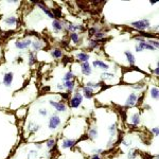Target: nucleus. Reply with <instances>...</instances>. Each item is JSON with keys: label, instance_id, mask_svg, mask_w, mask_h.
Masks as SVG:
<instances>
[{"label": "nucleus", "instance_id": "7ed1b4c3", "mask_svg": "<svg viewBox=\"0 0 159 159\" xmlns=\"http://www.w3.org/2000/svg\"><path fill=\"white\" fill-rule=\"evenodd\" d=\"M34 4H36V5H37V7H38L40 10H42V12H44V13H45L47 16L50 17V18H52V19L54 20V18H55V17H54V15H53V13H52L51 9H50L49 7H47L45 2H42V1H35V2H34Z\"/></svg>", "mask_w": 159, "mask_h": 159}, {"label": "nucleus", "instance_id": "b1692460", "mask_svg": "<svg viewBox=\"0 0 159 159\" xmlns=\"http://www.w3.org/2000/svg\"><path fill=\"white\" fill-rule=\"evenodd\" d=\"M115 73H111V72H103L102 74H101V80L102 81H108V80H113L115 78Z\"/></svg>", "mask_w": 159, "mask_h": 159}, {"label": "nucleus", "instance_id": "cd10ccee", "mask_svg": "<svg viewBox=\"0 0 159 159\" xmlns=\"http://www.w3.org/2000/svg\"><path fill=\"white\" fill-rule=\"evenodd\" d=\"M28 128H29L30 132H32V133H36V132L39 130V125L38 124L34 123V122H30L29 125H28Z\"/></svg>", "mask_w": 159, "mask_h": 159}, {"label": "nucleus", "instance_id": "2eb2a0df", "mask_svg": "<svg viewBox=\"0 0 159 159\" xmlns=\"http://www.w3.org/2000/svg\"><path fill=\"white\" fill-rule=\"evenodd\" d=\"M92 66H93L94 68H100L102 70H108L109 69V66L107 64H105L104 62L102 61H99V59H96L92 62Z\"/></svg>", "mask_w": 159, "mask_h": 159}, {"label": "nucleus", "instance_id": "423d86ee", "mask_svg": "<svg viewBox=\"0 0 159 159\" xmlns=\"http://www.w3.org/2000/svg\"><path fill=\"white\" fill-rule=\"evenodd\" d=\"M31 45H32V40L30 38L19 39V40H16V42H15V47H16L17 49H19V50L28 49Z\"/></svg>", "mask_w": 159, "mask_h": 159}, {"label": "nucleus", "instance_id": "bb28decb", "mask_svg": "<svg viewBox=\"0 0 159 159\" xmlns=\"http://www.w3.org/2000/svg\"><path fill=\"white\" fill-rule=\"evenodd\" d=\"M100 46V42H98L97 39H90L89 40V45H88V48L90 49V50H93V49L98 48Z\"/></svg>", "mask_w": 159, "mask_h": 159}, {"label": "nucleus", "instance_id": "72a5a7b5", "mask_svg": "<svg viewBox=\"0 0 159 159\" xmlns=\"http://www.w3.org/2000/svg\"><path fill=\"white\" fill-rule=\"evenodd\" d=\"M46 145L48 147L49 149H52L54 146H55V140L54 139H49L47 140V142H46Z\"/></svg>", "mask_w": 159, "mask_h": 159}, {"label": "nucleus", "instance_id": "9d476101", "mask_svg": "<svg viewBox=\"0 0 159 159\" xmlns=\"http://www.w3.org/2000/svg\"><path fill=\"white\" fill-rule=\"evenodd\" d=\"M13 78L14 75L12 72H7L3 74V85L5 87H11L12 86V83H13Z\"/></svg>", "mask_w": 159, "mask_h": 159}, {"label": "nucleus", "instance_id": "c756f323", "mask_svg": "<svg viewBox=\"0 0 159 159\" xmlns=\"http://www.w3.org/2000/svg\"><path fill=\"white\" fill-rule=\"evenodd\" d=\"M72 80H74V74L72 73V71L67 72V73H66V74L64 75V78H63V81H64V82L72 81Z\"/></svg>", "mask_w": 159, "mask_h": 159}, {"label": "nucleus", "instance_id": "ddd939ff", "mask_svg": "<svg viewBox=\"0 0 159 159\" xmlns=\"http://www.w3.org/2000/svg\"><path fill=\"white\" fill-rule=\"evenodd\" d=\"M52 29L54 30L56 33L61 32L63 29H64V25H63V21H61L59 19H54L52 21Z\"/></svg>", "mask_w": 159, "mask_h": 159}, {"label": "nucleus", "instance_id": "a18cd8bd", "mask_svg": "<svg viewBox=\"0 0 159 159\" xmlns=\"http://www.w3.org/2000/svg\"><path fill=\"white\" fill-rule=\"evenodd\" d=\"M90 159H102V156H101V155H98V154H93V155L91 156Z\"/></svg>", "mask_w": 159, "mask_h": 159}, {"label": "nucleus", "instance_id": "20e7f679", "mask_svg": "<svg viewBox=\"0 0 159 159\" xmlns=\"http://www.w3.org/2000/svg\"><path fill=\"white\" fill-rule=\"evenodd\" d=\"M137 101H138V94H137L136 92H132V93H130V96L127 97L124 106L126 108L134 107L135 105H137Z\"/></svg>", "mask_w": 159, "mask_h": 159}, {"label": "nucleus", "instance_id": "a211bd4d", "mask_svg": "<svg viewBox=\"0 0 159 159\" xmlns=\"http://www.w3.org/2000/svg\"><path fill=\"white\" fill-rule=\"evenodd\" d=\"M99 136V134H98V128L97 126H93L91 127L90 130H88V138L91 140H96Z\"/></svg>", "mask_w": 159, "mask_h": 159}, {"label": "nucleus", "instance_id": "3c124183", "mask_svg": "<svg viewBox=\"0 0 159 159\" xmlns=\"http://www.w3.org/2000/svg\"><path fill=\"white\" fill-rule=\"evenodd\" d=\"M149 3L153 5V4H156V3H157V1H149Z\"/></svg>", "mask_w": 159, "mask_h": 159}, {"label": "nucleus", "instance_id": "c85d7f7f", "mask_svg": "<svg viewBox=\"0 0 159 159\" xmlns=\"http://www.w3.org/2000/svg\"><path fill=\"white\" fill-rule=\"evenodd\" d=\"M70 39L73 44H78L80 42V35L78 33H71L70 34Z\"/></svg>", "mask_w": 159, "mask_h": 159}, {"label": "nucleus", "instance_id": "4468645a", "mask_svg": "<svg viewBox=\"0 0 159 159\" xmlns=\"http://www.w3.org/2000/svg\"><path fill=\"white\" fill-rule=\"evenodd\" d=\"M75 143H76V140H74V139H64L62 142V149H71Z\"/></svg>", "mask_w": 159, "mask_h": 159}, {"label": "nucleus", "instance_id": "aec40b11", "mask_svg": "<svg viewBox=\"0 0 159 159\" xmlns=\"http://www.w3.org/2000/svg\"><path fill=\"white\" fill-rule=\"evenodd\" d=\"M63 85H64V88L68 90L67 92H70V91H72L73 89H74L75 82H74V80H72V81H67V82H64Z\"/></svg>", "mask_w": 159, "mask_h": 159}, {"label": "nucleus", "instance_id": "6ab92c4d", "mask_svg": "<svg viewBox=\"0 0 159 159\" xmlns=\"http://www.w3.org/2000/svg\"><path fill=\"white\" fill-rule=\"evenodd\" d=\"M149 94H151V97H152L153 100L157 101L159 98V89L157 86H153L151 89H149Z\"/></svg>", "mask_w": 159, "mask_h": 159}, {"label": "nucleus", "instance_id": "e433bc0d", "mask_svg": "<svg viewBox=\"0 0 159 159\" xmlns=\"http://www.w3.org/2000/svg\"><path fill=\"white\" fill-rule=\"evenodd\" d=\"M52 13H53L54 17H57V18H61V16H62V12H61V10H59V8L53 9V10H52Z\"/></svg>", "mask_w": 159, "mask_h": 159}, {"label": "nucleus", "instance_id": "603ef678", "mask_svg": "<svg viewBox=\"0 0 159 159\" xmlns=\"http://www.w3.org/2000/svg\"><path fill=\"white\" fill-rule=\"evenodd\" d=\"M36 146H37V149H42V144H36Z\"/></svg>", "mask_w": 159, "mask_h": 159}, {"label": "nucleus", "instance_id": "0eeeda50", "mask_svg": "<svg viewBox=\"0 0 159 159\" xmlns=\"http://www.w3.org/2000/svg\"><path fill=\"white\" fill-rule=\"evenodd\" d=\"M49 103H50L51 106H53V107L55 108V111H59V113H65L67 111V106L64 103H62V102H56V101L50 100Z\"/></svg>", "mask_w": 159, "mask_h": 159}, {"label": "nucleus", "instance_id": "dca6fc26", "mask_svg": "<svg viewBox=\"0 0 159 159\" xmlns=\"http://www.w3.org/2000/svg\"><path fill=\"white\" fill-rule=\"evenodd\" d=\"M124 55H125V57H126L127 63H128L130 66L135 65V63H136V57H135V55H134L132 52L130 51H125L124 52Z\"/></svg>", "mask_w": 159, "mask_h": 159}, {"label": "nucleus", "instance_id": "1a4fd4ad", "mask_svg": "<svg viewBox=\"0 0 159 159\" xmlns=\"http://www.w3.org/2000/svg\"><path fill=\"white\" fill-rule=\"evenodd\" d=\"M80 67H81V72H82V74L83 75L88 76V75L91 74V72H92V68H91V66L89 65V63L88 62L82 63Z\"/></svg>", "mask_w": 159, "mask_h": 159}, {"label": "nucleus", "instance_id": "58836bf2", "mask_svg": "<svg viewBox=\"0 0 159 159\" xmlns=\"http://www.w3.org/2000/svg\"><path fill=\"white\" fill-rule=\"evenodd\" d=\"M143 87H144V84H139V83L132 84V88H133V89H135V90H141Z\"/></svg>", "mask_w": 159, "mask_h": 159}, {"label": "nucleus", "instance_id": "a19ab883", "mask_svg": "<svg viewBox=\"0 0 159 159\" xmlns=\"http://www.w3.org/2000/svg\"><path fill=\"white\" fill-rule=\"evenodd\" d=\"M151 133H152V135H154V136H158L159 135V128L158 126H155V127H153L152 130H151Z\"/></svg>", "mask_w": 159, "mask_h": 159}, {"label": "nucleus", "instance_id": "49530a36", "mask_svg": "<svg viewBox=\"0 0 159 159\" xmlns=\"http://www.w3.org/2000/svg\"><path fill=\"white\" fill-rule=\"evenodd\" d=\"M154 74L156 75V76H158V74H159V67H158V64H157V67L155 68V70H154Z\"/></svg>", "mask_w": 159, "mask_h": 159}, {"label": "nucleus", "instance_id": "4c0bfd02", "mask_svg": "<svg viewBox=\"0 0 159 159\" xmlns=\"http://www.w3.org/2000/svg\"><path fill=\"white\" fill-rule=\"evenodd\" d=\"M100 31V28H98V27H93V28H90V29L88 30V33H89V35L90 36H93L94 34L97 32Z\"/></svg>", "mask_w": 159, "mask_h": 159}, {"label": "nucleus", "instance_id": "412c9836", "mask_svg": "<svg viewBox=\"0 0 159 159\" xmlns=\"http://www.w3.org/2000/svg\"><path fill=\"white\" fill-rule=\"evenodd\" d=\"M32 48L34 51H39V50H42L45 45H44V42L42 40H35V42H32Z\"/></svg>", "mask_w": 159, "mask_h": 159}, {"label": "nucleus", "instance_id": "9b49d317", "mask_svg": "<svg viewBox=\"0 0 159 159\" xmlns=\"http://www.w3.org/2000/svg\"><path fill=\"white\" fill-rule=\"evenodd\" d=\"M130 125L134 127L138 126L140 124V114L139 113H134V114L130 115Z\"/></svg>", "mask_w": 159, "mask_h": 159}, {"label": "nucleus", "instance_id": "f257e3e1", "mask_svg": "<svg viewBox=\"0 0 159 159\" xmlns=\"http://www.w3.org/2000/svg\"><path fill=\"white\" fill-rule=\"evenodd\" d=\"M130 25V27H133L134 29L138 30V31H144V30L151 28V23H149V19H141L136 20V21H132Z\"/></svg>", "mask_w": 159, "mask_h": 159}, {"label": "nucleus", "instance_id": "f704fd0d", "mask_svg": "<svg viewBox=\"0 0 159 159\" xmlns=\"http://www.w3.org/2000/svg\"><path fill=\"white\" fill-rule=\"evenodd\" d=\"M37 155H38L37 151H35V149H31V151H29L28 159H35L36 157H37Z\"/></svg>", "mask_w": 159, "mask_h": 159}, {"label": "nucleus", "instance_id": "2f4dec72", "mask_svg": "<svg viewBox=\"0 0 159 159\" xmlns=\"http://www.w3.org/2000/svg\"><path fill=\"white\" fill-rule=\"evenodd\" d=\"M145 42H147V44H149L151 46H153L155 49L159 48V42L157 40V39H154V40H153V39H146Z\"/></svg>", "mask_w": 159, "mask_h": 159}, {"label": "nucleus", "instance_id": "09e8293b", "mask_svg": "<svg viewBox=\"0 0 159 159\" xmlns=\"http://www.w3.org/2000/svg\"><path fill=\"white\" fill-rule=\"evenodd\" d=\"M135 50H136V52H138V53H139V52H142L141 48H140V47H139L138 45H136V47H135Z\"/></svg>", "mask_w": 159, "mask_h": 159}, {"label": "nucleus", "instance_id": "c03bdc74", "mask_svg": "<svg viewBox=\"0 0 159 159\" xmlns=\"http://www.w3.org/2000/svg\"><path fill=\"white\" fill-rule=\"evenodd\" d=\"M114 143H115V138L111 137V138H109V140H108V142H107V147H111V146H113V145H114Z\"/></svg>", "mask_w": 159, "mask_h": 159}, {"label": "nucleus", "instance_id": "79ce46f5", "mask_svg": "<svg viewBox=\"0 0 159 159\" xmlns=\"http://www.w3.org/2000/svg\"><path fill=\"white\" fill-rule=\"evenodd\" d=\"M92 154L102 155V154H104V149H92Z\"/></svg>", "mask_w": 159, "mask_h": 159}, {"label": "nucleus", "instance_id": "5701e85b", "mask_svg": "<svg viewBox=\"0 0 159 159\" xmlns=\"http://www.w3.org/2000/svg\"><path fill=\"white\" fill-rule=\"evenodd\" d=\"M50 54H51L52 57H54V59H61L63 56V51L59 48H54L50 51Z\"/></svg>", "mask_w": 159, "mask_h": 159}, {"label": "nucleus", "instance_id": "ea45409f", "mask_svg": "<svg viewBox=\"0 0 159 159\" xmlns=\"http://www.w3.org/2000/svg\"><path fill=\"white\" fill-rule=\"evenodd\" d=\"M38 114L40 115L42 117H47V115H48V111H47L46 108H39Z\"/></svg>", "mask_w": 159, "mask_h": 159}, {"label": "nucleus", "instance_id": "39448f33", "mask_svg": "<svg viewBox=\"0 0 159 159\" xmlns=\"http://www.w3.org/2000/svg\"><path fill=\"white\" fill-rule=\"evenodd\" d=\"M61 122H62V120H61L59 116H57V115H53V116H51L50 119H49V128H50L51 130H56V128L59 126Z\"/></svg>", "mask_w": 159, "mask_h": 159}, {"label": "nucleus", "instance_id": "8fccbe9b", "mask_svg": "<svg viewBox=\"0 0 159 159\" xmlns=\"http://www.w3.org/2000/svg\"><path fill=\"white\" fill-rule=\"evenodd\" d=\"M143 108H145V109H147V111H149V109H151V106H149V104H144V105H143Z\"/></svg>", "mask_w": 159, "mask_h": 159}, {"label": "nucleus", "instance_id": "f03ea898", "mask_svg": "<svg viewBox=\"0 0 159 159\" xmlns=\"http://www.w3.org/2000/svg\"><path fill=\"white\" fill-rule=\"evenodd\" d=\"M83 96L80 92V90H76L73 94V97L70 99V106L72 108H78L81 106L82 102H83Z\"/></svg>", "mask_w": 159, "mask_h": 159}, {"label": "nucleus", "instance_id": "a878e982", "mask_svg": "<svg viewBox=\"0 0 159 159\" xmlns=\"http://www.w3.org/2000/svg\"><path fill=\"white\" fill-rule=\"evenodd\" d=\"M17 21V18L15 16H10V17H7L5 19H4V23L7 25V26H14Z\"/></svg>", "mask_w": 159, "mask_h": 159}, {"label": "nucleus", "instance_id": "c9c22d12", "mask_svg": "<svg viewBox=\"0 0 159 159\" xmlns=\"http://www.w3.org/2000/svg\"><path fill=\"white\" fill-rule=\"evenodd\" d=\"M120 143H122L124 146H127V147H130L132 144H133V142H132V139H127V138H124V139H122L121 140V142Z\"/></svg>", "mask_w": 159, "mask_h": 159}, {"label": "nucleus", "instance_id": "393cba45", "mask_svg": "<svg viewBox=\"0 0 159 159\" xmlns=\"http://www.w3.org/2000/svg\"><path fill=\"white\" fill-rule=\"evenodd\" d=\"M117 123H113L111 125H109L108 126V132H109V135H111V137H113V138H115L116 137V135H117Z\"/></svg>", "mask_w": 159, "mask_h": 159}, {"label": "nucleus", "instance_id": "473e14b6", "mask_svg": "<svg viewBox=\"0 0 159 159\" xmlns=\"http://www.w3.org/2000/svg\"><path fill=\"white\" fill-rule=\"evenodd\" d=\"M137 158V152L135 149H130L127 152V159H136Z\"/></svg>", "mask_w": 159, "mask_h": 159}, {"label": "nucleus", "instance_id": "7c9ffc66", "mask_svg": "<svg viewBox=\"0 0 159 159\" xmlns=\"http://www.w3.org/2000/svg\"><path fill=\"white\" fill-rule=\"evenodd\" d=\"M35 61H36V54L34 53V51L30 52V53H29V62H28V63H29V65L30 66L34 65Z\"/></svg>", "mask_w": 159, "mask_h": 159}, {"label": "nucleus", "instance_id": "de8ad7c7", "mask_svg": "<svg viewBox=\"0 0 159 159\" xmlns=\"http://www.w3.org/2000/svg\"><path fill=\"white\" fill-rule=\"evenodd\" d=\"M56 87H57V89H59V90H61V91H63L64 89H65V88H64V85H63V84H57V85H56Z\"/></svg>", "mask_w": 159, "mask_h": 159}, {"label": "nucleus", "instance_id": "f8f14e48", "mask_svg": "<svg viewBox=\"0 0 159 159\" xmlns=\"http://www.w3.org/2000/svg\"><path fill=\"white\" fill-rule=\"evenodd\" d=\"M66 29H67V31H69V32L76 33V31H78V30H84V27L81 26V25H74V23H68L67 26H66Z\"/></svg>", "mask_w": 159, "mask_h": 159}, {"label": "nucleus", "instance_id": "4be33fe9", "mask_svg": "<svg viewBox=\"0 0 159 159\" xmlns=\"http://www.w3.org/2000/svg\"><path fill=\"white\" fill-rule=\"evenodd\" d=\"M85 86H87V87H90L92 89H97V88H101L102 86H104V82H86V85Z\"/></svg>", "mask_w": 159, "mask_h": 159}, {"label": "nucleus", "instance_id": "37998d69", "mask_svg": "<svg viewBox=\"0 0 159 159\" xmlns=\"http://www.w3.org/2000/svg\"><path fill=\"white\" fill-rule=\"evenodd\" d=\"M134 39H135V40H137L138 42H145V40H146L145 38H143L142 36H140V35L135 36V37H134Z\"/></svg>", "mask_w": 159, "mask_h": 159}, {"label": "nucleus", "instance_id": "6e6552de", "mask_svg": "<svg viewBox=\"0 0 159 159\" xmlns=\"http://www.w3.org/2000/svg\"><path fill=\"white\" fill-rule=\"evenodd\" d=\"M82 96L85 97V99L90 100L94 96V89H92L90 87H87V86H83L82 87Z\"/></svg>", "mask_w": 159, "mask_h": 159}, {"label": "nucleus", "instance_id": "f3484780", "mask_svg": "<svg viewBox=\"0 0 159 159\" xmlns=\"http://www.w3.org/2000/svg\"><path fill=\"white\" fill-rule=\"evenodd\" d=\"M75 57H76L81 63H86L89 61V59H90L89 54H88V53H85V52H78V53H76Z\"/></svg>", "mask_w": 159, "mask_h": 159}]
</instances>
